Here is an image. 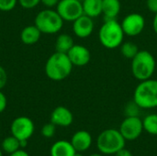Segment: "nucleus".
<instances>
[{
	"label": "nucleus",
	"instance_id": "6ab92c4d",
	"mask_svg": "<svg viewBox=\"0 0 157 156\" xmlns=\"http://www.w3.org/2000/svg\"><path fill=\"white\" fill-rule=\"evenodd\" d=\"M74 45L75 42L71 35L66 33L60 34L55 40V51L67 54Z\"/></svg>",
	"mask_w": 157,
	"mask_h": 156
},
{
	"label": "nucleus",
	"instance_id": "dca6fc26",
	"mask_svg": "<svg viewBox=\"0 0 157 156\" xmlns=\"http://www.w3.org/2000/svg\"><path fill=\"white\" fill-rule=\"evenodd\" d=\"M50 152L51 156H74L76 153L71 142L63 140L54 143Z\"/></svg>",
	"mask_w": 157,
	"mask_h": 156
},
{
	"label": "nucleus",
	"instance_id": "9b49d317",
	"mask_svg": "<svg viewBox=\"0 0 157 156\" xmlns=\"http://www.w3.org/2000/svg\"><path fill=\"white\" fill-rule=\"evenodd\" d=\"M72 28L76 37L80 39H86L93 33L95 24L92 17L83 14L75 21H73Z\"/></svg>",
	"mask_w": 157,
	"mask_h": 156
},
{
	"label": "nucleus",
	"instance_id": "ddd939ff",
	"mask_svg": "<svg viewBox=\"0 0 157 156\" xmlns=\"http://www.w3.org/2000/svg\"><path fill=\"white\" fill-rule=\"evenodd\" d=\"M74 121V116L71 110L65 107L59 106L55 108L51 114V122L55 126L68 127Z\"/></svg>",
	"mask_w": 157,
	"mask_h": 156
},
{
	"label": "nucleus",
	"instance_id": "c756f323",
	"mask_svg": "<svg viewBox=\"0 0 157 156\" xmlns=\"http://www.w3.org/2000/svg\"><path fill=\"white\" fill-rule=\"evenodd\" d=\"M146 6L147 8L153 12V13H157V0H147L146 1Z\"/></svg>",
	"mask_w": 157,
	"mask_h": 156
},
{
	"label": "nucleus",
	"instance_id": "aec40b11",
	"mask_svg": "<svg viewBox=\"0 0 157 156\" xmlns=\"http://www.w3.org/2000/svg\"><path fill=\"white\" fill-rule=\"evenodd\" d=\"M20 141L17 140L16 137H14L13 135L8 136L6 138L4 139V141L2 142V150L6 153V154H13L16 151L19 150L20 148Z\"/></svg>",
	"mask_w": 157,
	"mask_h": 156
},
{
	"label": "nucleus",
	"instance_id": "412c9836",
	"mask_svg": "<svg viewBox=\"0 0 157 156\" xmlns=\"http://www.w3.org/2000/svg\"><path fill=\"white\" fill-rule=\"evenodd\" d=\"M144 131L151 135H157V114L147 115L143 120Z\"/></svg>",
	"mask_w": 157,
	"mask_h": 156
},
{
	"label": "nucleus",
	"instance_id": "f257e3e1",
	"mask_svg": "<svg viewBox=\"0 0 157 156\" xmlns=\"http://www.w3.org/2000/svg\"><path fill=\"white\" fill-rule=\"evenodd\" d=\"M73 63L66 53L55 51L45 63V74L52 81H62L67 78L73 71Z\"/></svg>",
	"mask_w": 157,
	"mask_h": 156
},
{
	"label": "nucleus",
	"instance_id": "72a5a7b5",
	"mask_svg": "<svg viewBox=\"0 0 157 156\" xmlns=\"http://www.w3.org/2000/svg\"><path fill=\"white\" fill-rule=\"evenodd\" d=\"M89 156H102V154H92Z\"/></svg>",
	"mask_w": 157,
	"mask_h": 156
},
{
	"label": "nucleus",
	"instance_id": "f3484780",
	"mask_svg": "<svg viewBox=\"0 0 157 156\" xmlns=\"http://www.w3.org/2000/svg\"><path fill=\"white\" fill-rule=\"evenodd\" d=\"M120 0H102V14L106 19H116L121 12Z\"/></svg>",
	"mask_w": 157,
	"mask_h": 156
},
{
	"label": "nucleus",
	"instance_id": "4468645a",
	"mask_svg": "<svg viewBox=\"0 0 157 156\" xmlns=\"http://www.w3.org/2000/svg\"><path fill=\"white\" fill-rule=\"evenodd\" d=\"M71 143L76 152L78 153L85 152L91 147L92 136L86 131H84V130L78 131L72 136Z\"/></svg>",
	"mask_w": 157,
	"mask_h": 156
},
{
	"label": "nucleus",
	"instance_id": "423d86ee",
	"mask_svg": "<svg viewBox=\"0 0 157 156\" xmlns=\"http://www.w3.org/2000/svg\"><path fill=\"white\" fill-rule=\"evenodd\" d=\"M63 19L56 10L46 8L40 10L34 19V25L43 34H56L63 27Z\"/></svg>",
	"mask_w": 157,
	"mask_h": 156
},
{
	"label": "nucleus",
	"instance_id": "473e14b6",
	"mask_svg": "<svg viewBox=\"0 0 157 156\" xmlns=\"http://www.w3.org/2000/svg\"><path fill=\"white\" fill-rule=\"evenodd\" d=\"M153 29H154L155 33L157 35V13L155 14L154 19H153Z\"/></svg>",
	"mask_w": 157,
	"mask_h": 156
},
{
	"label": "nucleus",
	"instance_id": "e433bc0d",
	"mask_svg": "<svg viewBox=\"0 0 157 156\" xmlns=\"http://www.w3.org/2000/svg\"><path fill=\"white\" fill-rule=\"evenodd\" d=\"M81 1H82V0H81Z\"/></svg>",
	"mask_w": 157,
	"mask_h": 156
},
{
	"label": "nucleus",
	"instance_id": "1a4fd4ad",
	"mask_svg": "<svg viewBox=\"0 0 157 156\" xmlns=\"http://www.w3.org/2000/svg\"><path fill=\"white\" fill-rule=\"evenodd\" d=\"M10 131L11 135L16 137L20 142L28 141L34 132V123L28 117H17L12 121Z\"/></svg>",
	"mask_w": 157,
	"mask_h": 156
},
{
	"label": "nucleus",
	"instance_id": "a211bd4d",
	"mask_svg": "<svg viewBox=\"0 0 157 156\" xmlns=\"http://www.w3.org/2000/svg\"><path fill=\"white\" fill-rule=\"evenodd\" d=\"M84 14L95 18L102 14V0H82Z\"/></svg>",
	"mask_w": 157,
	"mask_h": 156
},
{
	"label": "nucleus",
	"instance_id": "c9c22d12",
	"mask_svg": "<svg viewBox=\"0 0 157 156\" xmlns=\"http://www.w3.org/2000/svg\"><path fill=\"white\" fill-rule=\"evenodd\" d=\"M0 156H3V153H2V150L0 149Z\"/></svg>",
	"mask_w": 157,
	"mask_h": 156
},
{
	"label": "nucleus",
	"instance_id": "20e7f679",
	"mask_svg": "<svg viewBox=\"0 0 157 156\" xmlns=\"http://www.w3.org/2000/svg\"><path fill=\"white\" fill-rule=\"evenodd\" d=\"M133 101L143 109L157 108V80L141 81L134 89Z\"/></svg>",
	"mask_w": 157,
	"mask_h": 156
},
{
	"label": "nucleus",
	"instance_id": "f704fd0d",
	"mask_svg": "<svg viewBox=\"0 0 157 156\" xmlns=\"http://www.w3.org/2000/svg\"><path fill=\"white\" fill-rule=\"evenodd\" d=\"M74 156H84V155H83V154H81L80 153H78V152H76V153L75 154V155H74Z\"/></svg>",
	"mask_w": 157,
	"mask_h": 156
},
{
	"label": "nucleus",
	"instance_id": "4be33fe9",
	"mask_svg": "<svg viewBox=\"0 0 157 156\" xmlns=\"http://www.w3.org/2000/svg\"><path fill=\"white\" fill-rule=\"evenodd\" d=\"M139 51L140 50H139L137 44H135L132 41L122 42V44L121 45V52L122 56L127 59L132 60L138 53Z\"/></svg>",
	"mask_w": 157,
	"mask_h": 156
},
{
	"label": "nucleus",
	"instance_id": "bb28decb",
	"mask_svg": "<svg viewBox=\"0 0 157 156\" xmlns=\"http://www.w3.org/2000/svg\"><path fill=\"white\" fill-rule=\"evenodd\" d=\"M7 83V74L3 66L0 65V90L3 89Z\"/></svg>",
	"mask_w": 157,
	"mask_h": 156
},
{
	"label": "nucleus",
	"instance_id": "9d476101",
	"mask_svg": "<svg viewBox=\"0 0 157 156\" xmlns=\"http://www.w3.org/2000/svg\"><path fill=\"white\" fill-rule=\"evenodd\" d=\"M125 35L135 37L140 35L145 27V19L139 13H131L127 15L121 23Z\"/></svg>",
	"mask_w": 157,
	"mask_h": 156
},
{
	"label": "nucleus",
	"instance_id": "b1692460",
	"mask_svg": "<svg viewBox=\"0 0 157 156\" xmlns=\"http://www.w3.org/2000/svg\"><path fill=\"white\" fill-rule=\"evenodd\" d=\"M55 131H56V126L53 123L50 122V123L45 124L41 128V131L40 132H41L43 137H45V138H52L55 134Z\"/></svg>",
	"mask_w": 157,
	"mask_h": 156
},
{
	"label": "nucleus",
	"instance_id": "c85d7f7f",
	"mask_svg": "<svg viewBox=\"0 0 157 156\" xmlns=\"http://www.w3.org/2000/svg\"><path fill=\"white\" fill-rule=\"evenodd\" d=\"M60 0H40V3L47 8H52L57 6Z\"/></svg>",
	"mask_w": 157,
	"mask_h": 156
},
{
	"label": "nucleus",
	"instance_id": "cd10ccee",
	"mask_svg": "<svg viewBox=\"0 0 157 156\" xmlns=\"http://www.w3.org/2000/svg\"><path fill=\"white\" fill-rule=\"evenodd\" d=\"M7 106V99L6 95L0 90V113H2L3 111H5V109L6 108Z\"/></svg>",
	"mask_w": 157,
	"mask_h": 156
},
{
	"label": "nucleus",
	"instance_id": "7c9ffc66",
	"mask_svg": "<svg viewBox=\"0 0 157 156\" xmlns=\"http://www.w3.org/2000/svg\"><path fill=\"white\" fill-rule=\"evenodd\" d=\"M114 155L115 156H133L132 155V154L131 153V151H129V150L125 149V147H124L123 149L120 150L119 152H117Z\"/></svg>",
	"mask_w": 157,
	"mask_h": 156
},
{
	"label": "nucleus",
	"instance_id": "2eb2a0df",
	"mask_svg": "<svg viewBox=\"0 0 157 156\" xmlns=\"http://www.w3.org/2000/svg\"><path fill=\"white\" fill-rule=\"evenodd\" d=\"M41 34L40 30L35 25H29L21 30L20 40L26 45H33L40 40Z\"/></svg>",
	"mask_w": 157,
	"mask_h": 156
},
{
	"label": "nucleus",
	"instance_id": "f03ea898",
	"mask_svg": "<svg viewBox=\"0 0 157 156\" xmlns=\"http://www.w3.org/2000/svg\"><path fill=\"white\" fill-rule=\"evenodd\" d=\"M155 56L149 51L142 50L132 59L131 70L133 77L141 82L152 78L155 71Z\"/></svg>",
	"mask_w": 157,
	"mask_h": 156
},
{
	"label": "nucleus",
	"instance_id": "7ed1b4c3",
	"mask_svg": "<svg viewBox=\"0 0 157 156\" xmlns=\"http://www.w3.org/2000/svg\"><path fill=\"white\" fill-rule=\"evenodd\" d=\"M124 36L121 25L116 19H106L98 31V40L101 45L109 50L121 47Z\"/></svg>",
	"mask_w": 157,
	"mask_h": 156
},
{
	"label": "nucleus",
	"instance_id": "2f4dec72",
	"mask_svg": "<svg viewBox=\"0 0 157 156\" xmlns=\"http://www.w3.org/2000/svg\"><path fill=\"white\" fill-rule=\"evenodd\" d=\"M10 156H29V154L27 153V152H25L24 150H17V151H16L15 153H13V154H11Z\"/></svg>",
	"mask_w": 157,
	"mask_h": 156
},
{
	"label": "nucleus",
	"instance_id": "39448f33",
	"mask_svg": "<svg viewBox=\"0 0 157 156\" xmlns=\"http://www.w3.org/2000/svg\"><path fill=\"white\" fill-rule=\"evenodd\" d=\"M126 140L119 130L107 129L103 131L97 139V147L100 154L106 155L115 154L125 147Z\"/></svg>",
	"mask_w": 157,
	"mask_h": 156
},
{
	"label": "nucleus",
	"instance_id": "a878e982",
	"mask_svg": "<svg viewBox=\"0 0 157 156\" xmlns=\"http://www.w3.org/2000/svg\"><path fill=\"white\" fill-rule=\"evenodd\" d=\"M17 2L21 7L25 9H32L40 3V0H17Z\"/></svg>",
	"mask_w": 157,
	"mask_h": 156
},
{
	"label": "nucleus",
	"instance_id": "5701e85b",
	"mask_svg": "<svg viewBox=\"0 0 157 156\" xmlns=\"http://www.w3.org/2000/svg\"><path fill=\"white\" fill-rule=\"evenodd\" d=\"M141 108L132 100V102H130L129 104H127L126 108H125V114L126 117H134V116H138L139 115V111H140Z\"/></svg>",
	"mask_w": 157,
	"mask_h": 156
},
{
	"label": "nucleus",
	"instance_id": "6e6552de",
	"mask_svg": "<svg viewBox=\"0 0 157 156\" xmlns=\"http://www.w3.org/2000/svg\"><path fill=\"white\" fill-rule=\"evenodd\" d=\"M119 131L126 141H135L143 133V120L139 116L126 117L121 123Z\"/></svg>",
	"mask_w": 157,
	"mask_h": 156
},
{
	"label": "nucleus",
	"instance_id": "f8f14e48",
	"mask_svg": "<svg viewBox=\"0 0 157 156\" xmlns=\"http://www.w3.org/2000/svg\"><path fill=\"white\" fill-rule=\"evenodd\" d=\"M67 55L74 66L82 67L86 65L91 60L90 51L84 45L75 44L67 52Z\"/></svg>",
	"mask_w": 157,
	"mask_h": 156
},
{
	"label": "nucleus",
	"instance_id": "0eeeda50",
	"mask_svg": "<svg viewBox=\"0 0 157 156\" xmlns=\"http://www.w3.org/2000/svg\"><path fill=\"white\" fill-rule=\"evenodd\" d=\"M56 11L63 21L73 22L84 14L81 0H60Z\"/></svg>",
	"mask_w": 157,
	"mask_h": 156
},
{
	"label": "nucleus",
	"instance_id": "393cba45",
	"mask_svg": "<svg viewBox=\"0 0 157 156\" xmlns=\"http://www.w3.org/2000/svg\"><path fill=\"white\" fill-rule=\"evenodd\" d=\"M17 3V0H0V11L9 12L16 7Z\"/></svg>",
	"mask_w": 157,
	"mask_h": 156
}]
</instances>
